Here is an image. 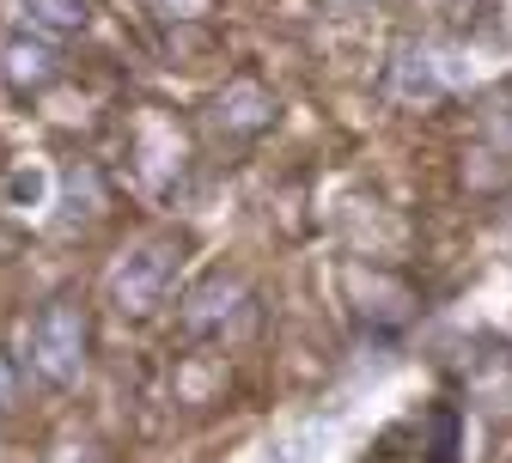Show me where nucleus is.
Segmentation results:
<instances>
[{
  "label": "nucleus",
  "instance_id": "1",
  "mask_svg": "<svg viewBox=\"0 0 512 463\" xmlns=\"http://www.w3.org/2000/svg\"><path fill=\"white\" fill-rule=\"evenodd\" d=\"M177 269H183V238L177 232H159V238L128 244L116 256V269H110V305L122 317H153L171 299Z\"/></svg>",
  "mask_w": 512,
  "mask_h": 463
},
{
  "label": "nucleus",
  "instance_id": "2",
  "mask_svg": "<svg viewBox=\"0 0 512 463\" xmlns=\"http://www.w3.org/2000/svg\"><path fill=\"white\" fill-rule=\"evenodd\" d=\"M25 354H31V372L43 384H74L92 360V317L80 299H49L31 329H25Z\"/></svg>",
  "mask_w": 512,
  "mask_h": 463
},
{
  "label": "nucleus",
  "instance_id": "3",
  "mask_svg": "<svg viewBox=\"0 0 512 463\" xmlns=\"http://www.w3.org/2000/svg\"><path fill=\"white\" fill-rule=\"evenodd\" d=\"M458 80H464L458 55L439 49V43H403L397 61H391V92L409 98V104H427V98H439V92H452Z\"/></svg>",
  "mask_w": 512,
  "mask_h": 463
},
{
  "label": "nucleus",
  "instance_id": "4",
  "mask_svg": "<svg viewBox=\"0 0 512 463\" xmlns=\"http://www.w3.org/2000/svg\"><path fill=\"white\" fill-rule=\"evenodd\" d=\"M214 122H220V135L250 141V135H263V128L275 122V98H269L263 86H256V80H238V86H226V92H220Z\"/></svg>",
  "mask_w": 512,
  "mask_h": 463
},
{
  "label": "nucleus",
  "instance_id": "5",
  "mask_svg": "<svg viewBox=\"0 0 512 463\" xmlns=\"http://www.w3.org/2000/svg\"><path fill=\"white\" fill-rule=\"evenodd\" d=\"M19 19L43 37H80L92 25V0H19Z\"/></svg>",
  "mask_w": 512,
  "mask_h": 463
},
{
  "label": "nucleus",
  "instance_id": "6",
  "mask_svg": "<svg viewBox=\"0 0 512 463\" xmlns=\"http://www.w3.org/2000/svg\"><path fill=\"white\" fill-rule=\"evenodd\" d=\"M482 122H488V135H494L500 147H512V80H500V86L488 92V104H482Z\"/></svg>",
  "mask_w": 512,
  "mask_h": 463
},
{
  "label": "nucleus",
  "instance_id": "7",
  "mask_svg": "<svg viewBox=\"0 0 512 463\" xmlns=\"http://www.w3.org/2000/svg\"><path fill=\"white\" fill-rule=\"evenodd\" d=\"M153 7H159L165 19H202V13L214 7V0H153Z\"/></svg>",
  "mask_w": 512,
  "mask_h": 463
},
{
  "label": "nucleus",
  "instance_id": "8",
  "mask_svg": "<svg viewBox=\"0 0 512 463\" xmlns=\"http://www.w3.org/2000/svg\"><path fill=\"white\" fill-rule=\"evenodd\" d=\"M7 403H13V372H7V360H0V415H7Z\"/></svg>",
  "mask_w": 512,
  "mask_h": 463
}]
</instances>
